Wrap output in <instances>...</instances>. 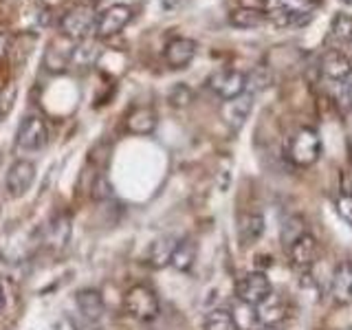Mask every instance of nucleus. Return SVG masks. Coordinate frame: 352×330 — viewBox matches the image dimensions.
I'll list each match as a JSON object with an SVG mask.
<instances>
[{
	"label": "nucleus",
	"instance_id": "7c9ffc66",
	"mask_svg": "<svg viewBox=\"0 0 352 330\" xmlns=\"http://www.w3.org/2000/svg\"><path fill=\"white\" fill-rule=\"evenodd\" d=\"M91 190H93V198H97V201H104V198H110V194H113V187H110V183L104 174L95 176Z\"/></svg>",
	"mask_w": 352,
	"mask_h": 330
},
{
	"label": "nucleus",
	"instance_id": "9d476101",
	"mask_svg": "<svg viewBox=\"0 0 352 330\" xmlns=\"http://www.w3.org/2000/svg\"><path fill=\"white\" fill-rule=\"evenodd\" d=\"M132 20V9L124 3L110 5L97 16V29L95 36L99 38H113L119 31H124V27Z\"/></svg>",
	"mask_w": 352,
	"mask_h": 330
},
{
	"label": "nucleus",
	"instance_id": "2eb2a0df",
	"mask_svg": "<svg viewBox=\"0 0 352 330\" xmlns=\"http://www.w3.org/2000/svg\"><path fill=\"white\" fill-rule=\"evenodd\" d=\"M196 42L192 38H172L165 44V62L170 69H185L196 55Z\"/></svg>",
	"mask_w": 352,
	"mask_h": 330
},
{
	"label": "nucleus",
	"instance_id": "6e6552de",
	"mask_svg": "<svg viewBox=\"0 0 352 330\" xmlns=\"http://www.w3.org/2000/svg\"><path fill=\"white\" fill-rule=\"evenodd\" d=\"M271 295V282L262 271H251L236 282V297L245 306H256Z\"/></svg>",
	"mask_w": 352,
	"mask_h": 330
},
{
	"label": "nucleus",
	"instance_id": "2f4dec72",
	"mask_svg": "<svg viewBox=\"0 0 352 330\" xmlns=\"http://www.w3.org/2000/svg\"><path fill=\"white\" fill-rule=\"evenodd\" d=\"M337 212L352 227V196H341L337 201Z\"/></svg>",
	"mask_w": 352,
	"mask_h": 330
},
{
	"label": "nucleus",
	"instance_id": "a211bd4d",
	"mask_svg": "<svg viewBox=\"0 0 352 330\" xmlns=\"http://www.w3.org/2000/svg\"><path fill=\"white\" fill-rule=\"evenodd\" d=\"M159 117L154 113V108L150 106H137L130 110V115L126 119V128L132 135H152L157 130Z\"/></svg>",
	"mask_w": 352,
	"mask_h": 330
},
{
	"label": "nucleus",
	"instance_id": "a878e982",
	"mask_svg": "<svg viewBox=\"0 0 352 330\" xmlns=\"http://www.w3.org/2000/svg\"><path fill=\"white\" fill-rule=\"evenodd\" d=\"M304 234H306L304 220L300 216H293V218H289L282 225V245L289 247V245H293V242L300 238V236H304Z\"/></svg>",
	"mask_w": 352,
	"mask_h": 330
},
{
	"label": "nucleus",
	"instance_id": "1a4fd4ad",
	"mask_svg": "<svg viewBox=\"0 0 352 330\" xmlns=\"http://www.w3.org/2000/svg\"><path fill=\"white\" fill-rule=\"evenodd\" d=\"M253 315H256V322L262 328H275L280 326L286 317H289V304L280 295V293H273L267 295L260 304L253 306Z\"/></svg>",
	"mask_w": 352,
	"mask_h": 330
},
{
	"label": "nucleus",
	"instance_id": "20e7f679",
	"mask_svg": "<svg viewBox=\"0 0 352 330\" xmlns=\"http://www.w3.org/2000/svg\"><path fill=\"white\" fill-rule=\"evenodd\" d=\"M124 308L130 317L139 319V322H152V319L159 317L161 304L159 297L150 286L146 284H135L130 286L124 295Z\"/></svg>",
	"mask_w": 352,
	"mask_h": 330
},
{
	"label": "nucleus",
	"instance_id": "f257e3e1",
	"mask_svg": "<svg viewBox=\"0 0 352 330\" xmlns=\"http://www.w3.org/2000/svg\"><path fill=\"white\" fill-rule=\"evenodd\" d=\"M319 0H264V14L275 27H302L311 22Z\"/></svg>",
	"mask_w": 352,
	"mask_h": 330
},
{
	"label": "nucleus",
	"instance_id": "c9c22d12",
	"mask_svg": "<svg viewBox=\"0 0 352 330\" xmlns=\"http://www.w3.org/2000/svg\"><path fill=\"white\" fill-rule=\"evenodd\" d=\"M341 3H346V5H352V0H341Z\"/></svg>",
	"mask_w": 352,
	"mask_h": 330
},
{
	"label": "nucleus",
	"instance_id": "dca6fc26",
	"mask_svg": "<svg viewBox=\"0 0 352 330\" xmlns=\"http://www.w3.org/2000/svg\"><path fill=\"white\" fill-rule=\"evenodd\" d=\"M330 297L346 306L352 302V262H341L330 280Z\"/></svg>",
	"mask_w": 352,
	"mask_h": 330
},
{
	"label": "nucleus",
	"instance_id": "f03ea898",
	"mask_svg": "<svg viewBox=\"0 0 352 330\" xmlns=\"http://www.w3.org/2000/svg\"><path fill=\"white\" fill-rule=\"evenodd\" d=\"M284 154L295 168H311L322 157V137L311 126H304L286 139Z\"/></svg>",
	"mask_w": 352,
	"mask_h": 330
},
{
	"label": "nucleus",
	"instance_id": "39448f33",
	"mask_svg": "<svg viewBox=\"0 0 352 330\" xmlns=\"http://www.w3.org/2000/svg\"><path fill=\"white\" fill-rule=\"evenodd\" d=\"M49 141V130L44 124L42 115H29L22 119V124L18 128V137H16V150L22 154H31V152H40Z\"/></svg>",
	"mask_w": 352,
	"mask_h": 330
},
{
	"label": "nucleus",
	"instance_id": "cd10ccee",
	"mask_svg": "<svg viewBox=\"0 0 352 330\" xmlns=\"http://www.w3.org/2000/svg\"><path fill=\"white\" fill-rule=\"evenodd\" d=\"M66 227H71L69 225V216H58V218H55L53 220V223H51V227H49V231H51V234H49V242H53V245L55 247H64L66 245V240H69V234H60V229H66Z\"/></svg>",
	"mask_w": 352,
	"mask_h": 330
},
{
	"label": "nucleus",
	"instance_id": "393cba45",
	"mask_svg": "<svg viewBox=\"0 0 352 330\" xmlns=\"http://www.w3.org/2000/svg\"><path fill=\"white\" fill-rule=\"evenodd\" d=\"M71 51L73 49L58 51L55 47H51L47 51V55H44V66H47V71H51V73H64L71 66Z\"/></svg>",
	"mask_w": 352,
	"mask_h": 330
},
{
	"label": "nucleus",
	"instance_id": "c756f323",
	"mask_svg": "<svg viewBox=\"0 0 352 330\" xmlns=\"http://www.w3.org/2000/svg\"><path fill=\"white\" fill-rule=\"evenodd\" d=\"M16 95H18L16 84H7L3 91H0V117L11 113V108L16 104Z\"/></svg>",
	"mask_w": 352,
	"mask_h": 330
},
{
	"label": "nucleus",
	"instance_id": "c85d7f7f",
	"mask_svg": "<svg viewBox=\"0 0 352 330\" xmlns=\"http://www.w3.org/2000/svg\"><path fill=\"white\" fill-rule=\"evenodd\" d=\"M192 97H194L192 88H190V86H185V84H176V86L172 88V91H170V95H168L170 104L176 106V108L187 106V104L192 102Z\"/></svg>",
	"mask_w": 352,
	"mask_h": 330
},
{
	"label": "nucleus",
	"instance_id": "b1692460",
	"mask_svg": "<svg viewBox=\"0 0 352 330\" xmlns=\"http://www.w3.org/2000/svg\"><path fill=\"white\" fill-rule=\"evenodd\" d=\"M330 38H333L341 47H348L352 42V16L348 14H337L330 25Z\"/></svg>",
	"mask_w": 352,
	"mask_h": 330
},
{
	"label": "nucleus",
	"instance_id": "72a5a7b5",
	"mask_svg": "<svg viewBox=\"0 0 352 330\" xmlns=\"http://www.w3.org/2000/svg\"><path fill=\"white\" fill-rule=\"evenodd\" d=\"M11 49V36L7 29H0V60L5 58V55L9 53Z\"/></svg>",
	"mask_w": 352,
	"mask_h": 330
},
{
	"label": "nucleus",
	"instance_id": "412c9836",
	"mask_svg": "<svg viewBox=\"0 0 352 330\" xmlns=\"http://www.w3.org/2000/svg\"><path fill=\"white\" fill-rule=\"evenodd\" d=\"M194 262H196V242L190 240V238L176 242L174 253H172V260H170L172 267L176 271L185 273V271H190L194 267Z\"/></svg>",
	"mask_w": 352,
	"mask_h": 330
},
{
	"label": "nucleus",
	"instance_id": "6ab92c4d",
	"mask_svg": "<svg viewBox=\"0 0 352 330\" xmlns=\"http://www.w3.org/2000/svg\"><path fill=\"white\" fill-rule=\"evenodd\" d=\"M176 242L170 236H163V238H157L152 242V245L148 247V253H146V262L150 264L152 269H163L168 267L170 260H172V253H174V247Z\"/></svg>",
	"mask_w": 352,
	"mask_h": 330
},
{
	"label": "nucleus",
	"instance_id": "58836bf2",
	"mask_svg": "<svg viewBox=\"0 0 352 330\" xmlns=\"http://www.w3.org/2000/svg\"><path fill=\"white\" fill-rule=\"evenodd\" d=\"M0 304H3V300H0Z\"/></svg>",
	"mask_w": 352,
	"mask_h": 330
},
{
	"label": "nucleus",
	"instance_id": "4c0bfd02",
	"mask_svg": "<svg viewBox=\"0 0 352 330\" xmlns=\"http://www.w3.org/2000/svg\"><path fill=\"white\" fill-rule=\"evenodd\" d=\"M91 3H102V0H91Z\"/></svg>",
	"mask_w": 352,
	"mask_h": 330
},
{
	"label": "nucleus",
	"instance_id": "f3484780",
	"mask_svg": "<svg viewBox=\"0 0 352 330\" xmlns=\"http://www.w3.org/2000/svg\"><path fill=\"white\" fill-rule=\"evenodd\" d=\"M75 304L80 315L86 319V324H97L104 317V300L99 291L95 289H84L75 295Z\"/></svg>",
	"mask_w": 352,
	"mask_h": 330
},
{
	"label": "nucleus",
	"instance_id": "ddd939ff",
	"mask_svg": "<svg viewBox=\"0 0 352 330\" xmlns=\"http://www.w3.org/2000/svg\"><path fill=\"white\" fill-rule=\"evenodd\" d=\"M253 97H256V95H253L251 91H247V93H242L240 97L229 99V102L223 104L220 115H223V121L234 132L245 126V121L249 119L251 110H253Z\"/></svg>",
	"mask_w": 352,
	"mask_h": 330
},
{
	"label": "nucleus",
	"instance_id": "e433bc0d",
	"mask_svg": "<svg viewBox=\"0 0 352 330\" xmlns=\"http://www.w3.org/2000/svg\"><path fill=\"white\" fill-rule=\"evenodd\" d=\"M348 49H350V51H352V42H350V44H348ZM350 60H352V58H350Z\"/></svg>",
	"mask_w": 352,
	"mask_h": 330
},
{
	"label": "nucleus",
	"instance_id": "f704fd0d",
	"mask_svg": "<svg viewBox=\"0 0 352 330\" xmlns=\"http://www.w3.org/2000/svg\"><path fill=\"white\" fill-rule=\"evenodd\" d=\"M187 0H161V7L163 11H179Z\"/></svg>",
	"mask_w": 352,
	"mask_h": 330
},
{
	"label": "nucleus",
	"instance_id": "aec40b11",
	"mask_svg": "<svg viewBox=\"0 0 352 330\" xmlns=\"http://www.w3.org/2000/svg\"><path fill=\"white\" fill-rule=\"evenodd\" d=\"M262 22H267V14L258 7H238L229 14V25L236 29H256Z\"/></svg>",
	"mask_w": 352,
	"mask_h": 330
},
{
	"label": "nucleus",
	"instance_id": "f8f14e48",
	"mask_svg": "<svg viewBox=\"0 0 352 330\" xmlns=\"http://www.w3.org/2000/svg\"><path fill=\"white\" fill-rule=\"evenodd\" d=\"M286 251H289L291 264L295 269H300V271L311 269L313 264L319 260V242L315 240V236L308 234V231L304 236L297 238L293 245L286 247Z\"/></svg>",
	"mask_w": 352,
	"mask_h": 330
},
{
	"label": "nucleus",
	"instance_id": "473e14b6",
	"mask_svg": "<svg viewBox=\"0 0 352 330\" xmlns=\"http://www.w3.org/2000/svg\"><path fill=\"white\" fill-rule=\"evenodd\" d=\"M339 185H341V196H352V163L341 170Z\"/></svg>",
	"mask_w": 352,
	"mask_h": 330
},
{
	"label": "nucleus",
	"instance_id": "4be33fe9",
	"mask_svg": "<svg viewBox=\"0 0 352 330\" xmlns=\"http://www.w3.org/2000/svg\"><path fill=\"white\" fill-rule=\"evenodd\" d=\"M328 99L341 115H348L352 110V80L350 82H337V84H326Z\"/></svg>",
	"mask_w": 352,
	"mask_h": 330
},
{
	"label": "nucleus",
	"instance_id": "423d86ee",
	"mask_svg": "<svg viewBox=\"0 0 352 330\" xmlns=\"http://www.w3.org/2000/svg\"><path fill=\"white\" fill-rule=\"evenodd\" d=\"M319 80L324 84H337V82H350L352 80V60L346 51L330 49L322 55L317 64Z\"/></svg>",
	"mask_w": 352,
	"mask_h": 330
},
{
	"label": "nucleus",
	"instance_id": "bb28decb",
	"mask_svg": "<svg viewBox=\"0 0 352 330\" xmlns=\"http://www.w3.org/2000/svg\"><path fill=\"white\" fill-rule=\"evenodd\" d=\"M95 58H97V53H95V49L88 47V44H75L71 51V66L88 69V66H93Z\"/></svg>",
	"mask_w": 352,
	"mask_h": 330
},
{
	"label": "nucleus",
	"instance_id": "0eeeda50",
	"mask_svg": "<svg viewBox=\"0 0 352 330\" xmlns=\"http://www.w3.org/2000/svg\"><path fill=\"white\" fill-rule=\"evenodd\" d=\"M207 86L223 102H229V99H236L242 93H247V73L238 69H220L209 75Z\"/></svg>",
	"mask_w": 352,
	"mask_h": 330
},
{
	"label": "nucleus",
	"instance_id": "7ed1b4c3",
	"mask_svg": "<svg viewBox=\"0 0 352 330\" xmlns=\"http://www.w3.org/2000/svg\"><path fill=\"white\" fill-rule=\"evenodd\" d=\"M62 33L73 42H84L95 36L97 29V11L88 5H75L71 7L60 20Z\"/></svg>",
	"mask_w": 352,
	"mask_h": 330
},
{
	"label": "nucleus",
	"instance_id": "5701e85b",
	"mask_svg": "<svg viewBox=\"0 0 352 330\" xmlns=\"http://www.w3.org/2000/svg\"><path fill=\"white\" fill-rule=\"evenodd\" d=\"M201 330H238V324L236 317L225 308H214L205 315Z\"/></svg>",
	"mask_w": 352,
	"mask_h": 330
},
{
	"label": "nucleus",
	"instance_id": "4468645a",
	"mask_svg": "<svg viewBox=\"0 0 352 330\" xmlns=\"http://www.w3.org/2000/svg\"><path fill=\"white\" fill-rule=\"evenodd\" d=\"M264 229H267V220L264 214L258 209H251L245 212L238 218V238L242 242V247H251L264 236Z\"/></svg>",
	"mask_w": 352,
	"mask_h": 330
},
{
	"label": "nucleus",
	"instance_id": "9b49d317",
	"mask_svg": "<svg viewBox=\"0 0 352 330\" xmlns=\"http://www.w3.org/2000/svg\"><path fill=\"white\" fill-rule=\"evenodd\" d=\"M36 181V165L27 159H18L7 172L5 190L9 198H20L29 192V187Z\"/></svg>",
	"mask_w": 352,
	"mask_h": 330
}]
</instances>
